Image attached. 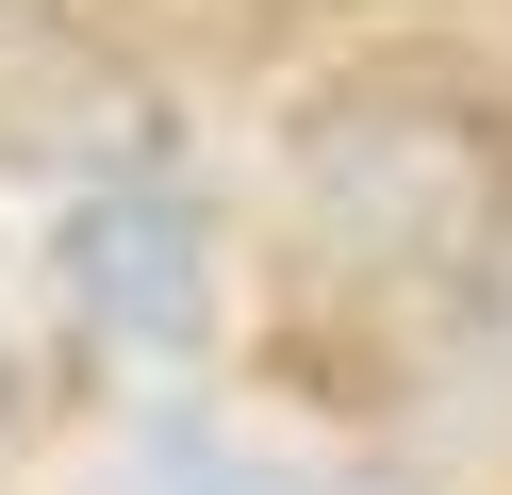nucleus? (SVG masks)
Instances as JSON below:
<instances>
[{
    "instance_id": "7ed1b4c3",
    "label": "nucleus",
    "mask_w": 512,
    "mask_h": 495,
    "mask_svg": "<svg viewBox=\"0 0 512 495\" xmlns=\"http://www.w3.org/2000/svg\"><path fill=\"white\" fill-rule=\"evenodd\" d=\"M166 495H331V479H281V462H232V446H199V429H166V462H149Z\"/></svg>"
},
{
    "instance_id": "f257e3e1",
    "label": "nucleus",
    "mask_w": 512,
    "mask_h": 495,
    "mask_svg": "<svg viewBox=\"0 0 512 495\" xmlns=\"http://www.w3.org/2000/svg\"><path fill=\"white\" fill-rule=\"evenodd\" d=\"M314 215L347 231V248L380 264H463L479 231H496V149H479V116H446V99H331L314 116Z\"/></svg>"
},
{
    "instance_id": "f03ea898",
    "label": "nucleus",
    "mask_w": 512,
    "mask_h": 495,
    "mask_svg": "<svg viewBox=\"0 0 512 495\" xmlns=\"http://www.w3.org/2000/svg\"><path fill=\"white\" fill-rule=\"evenodd\" d=\"M67 297L116 330V347H199V314H215V248H199V198H166L149 165H116V182L67 215Z\"/></svg>"
}]
</instances>
